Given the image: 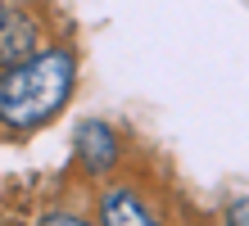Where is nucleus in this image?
Listing matches in <instances>:
<instances>
[{
  "label": "nucleus",
  "mask_w": 249,
  "mask_h": 226,
  "mask_svg": "<svg viewBox=\"0 0 249 226\" xmlns=\"http://www.w3.org/2000/svg\"><path fill=\"white\" fill-rule=\"evenodd\" d=\"M72 82H77V54L68 45H46V50L18 59L0 72V127L5 131H36L68 104Z\"/></svg>",
  "instance_id": "obj_1"
},
{
  "label": "nucleus",
  "mask_w": 249,
  "mask_h": 226,
  "mask_svg": "<svg viewBox=\"0 0 249 226\" xmlns=\"http://www.w3.org/2000/svg\"><path fill=\"white\" fill-rule=\"evenodd\" d=\"M41 50V23L14 0H0V68Z\"/></svg>",
  "instance_id": "obj_2"
},
{
  "label": "nucleus",
  "mask_w": 249,
  "mask_h": 226,
  "mask_svg": "<svg viewBox=\"0 0 249 226\" xmlns=\"http://www.w3.org/2000/svg\"><path fill=\"white\" fill-rule=\"evenodd\" d=\"M77 158L86 172H109L113 163L123 158V136L113 131L109 122H100V118H86V122L77 127Z\"/></svg>",
  "instance_id": "obj_3"
},
{
  "label": "nucleus",
  "mask_w": 249,
  "mask_h": 226,
  "mask_svg": "<svg viewBox=\"0 0 249 226\" xmlns=\"http://www.w3.org/2000/svg\"><path fill=\"white\" fill-rule=\"evenodd\" d=\"M100 222H109V226H118V222L123 226H145V222H154V213L131 186H109L100 194Z\"/></svg>",
  "instance_id": "obj_4"
},
{
  "label": "nucleus",
  "mask_w": 249,
  "mask_h": 226,
  "mask_svg": "<svg viewBox=\"0 0 249 226\" xmlns=\"http://www.w3.org/2000/svg\"><path fill=\"white\" fill-rule=\"evenodd\" d=\"M227 217H231V222H249V204H231Z\"/></svg>",
  "instance_id": "obj_5"
}]
</instances>
